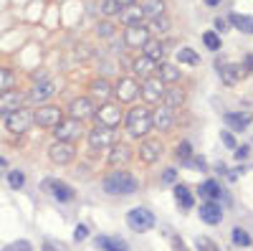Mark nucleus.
<instances>
[{"label":"nucleus","instance_id":"nucleus-20","mask_svg":"<svg viewBox=\"0 0 253 251\" xmlns=\"http://www.w3.org/2000/svg\"><path fill=\"white\" fill-rule=\"evenodd\" d=\"M132 160V148L129 145H124V142H114L112 148H109V165L117 167V165H126Z\"/></svg>","mask_w":253,"mask_h":251},{"label":"nucleus","instance_id":"nucleus-16","mask_svg":"<svg viewBox=\"0 0 253 251\" xmlns=\"http://www.w3.org/2000/svg\"><path fill=\"white\" fill-rule=\"evenodd\" d=\"M53 94H56V84L48 81V79H43V81L33 84V89L28 92V99H31L33 104H46Z\"/></svg>","mask_w":253,"mask_h":251},{"label":"nucleus","instance_id":"nucleus-2","mask_svg":"<svg viewBox=\"0 0 253 251\" xmlns=\"http://www.w3.org/2000/svg\"><path fill=\"white\" fill-rule=\"evenodd\" d=\"M137 188H139L137 178L126 170H117L104 180V193L107 196H132L137 193Z\"/></svg>","mask_w":253,"mask_h":251},{"label":"nucleus","instance_id":"nucleus-37","mask_svg":"<svg viewBox=\"0 0 253 251\" xmlns=\"http://www.w3.org/2000/svg\"><path fill=\"white\" fill-rule=\"evenodd\" d=\"M230 239H233V244H236V246H241V249L251 246V234L246 231V228H241V226L230 231Z\"/></svg>","mask_w":253,"mask_h":251},{"label":"nucleus","instance_id":"nucleus-30","mask_svg":"<svg viewBox=\"0 0 253 251\" xmlns=\"http://www.w3.org/2000/svg\"><path fill=\"white\" fill-rule=\"evenodd\" d=\"M119 18H122V23H124V26H137V23H144V15H142L139 3H137V5H129V8H124V10L119 13Z\"/></svg>","mask_w":253,"mask_h":251},{"label":"nucleus","instance_id":"nucleus-12","mask_svg":"<svg viewBox=\"0 0 253 251\" xmlns=\"http://www.w3.org/2000/svg\"><path fill=\"white\" fill-rule=\"evenodd\" d=\"M76 157V148L71 142H53L51 148H48V160L53 162V165H69L71 160Z\"/></svg>","mask_w":253,"mask_h":251},{"label":"nucleus","instance_id":"nucleus-5","mask_svg":"<svg viewBox=\"0 0 253 251\" xmlns=\"http://www.w3.org/2000/svg\"><path fill=\"white\" fill-rule=\"evenodd\" d=\"M33 124H36V122H33V112L26 109V107H20V109H15V112L5 119V130H8L10 135H26Z\"/></svg>","mask_w":253,"mask_h":251},{"label":"nucleus","instance_id":"nucleus-43","mask_svg":"<svg viewBox=\"0 0 253 251\" xmlns=\"http://www.w3.org/2000/svg\"><path fill=\"white\" fill-rule=\"evenodd\" d=\"M96 36H101V38H112V36H114V23H109V20L99 23V26H96Z\"/></svg>","mask_w":253,"mask_h":251},{"label":"nucleus","instance_id":"nucleus-15","mask_svg":"<svg viewBox=\"0 0 253 251\" xmlns=\"http://www.w3.org/2000/svg\"><path fill=\"white\" fill-rule=\"evenodd\" d=\"M167 51H170V44H167V41H162V38H150V41L144 44V49H142V56H147V58H152L155 64H160V61H165Z\"/></svg>","mask_w":253,"mask_h":251},{"label":"nucleus","instance_id":"nucleus-52","mask_svg":"<svg viewBox=\"0 0 253 251\" xmlns=\"http://www.w3.org/2000/svg\"><path fill=\"white\" fill-rule=\"evenodd\" d=\"M5 167H8V160H5L3 155H0V170H5Z\"/></svg>","mask_w":253,"mask_h":251},{"label":"nucleus","instance_id":"nucleus-7","mask_svg":"<svg viewBox=\"0 0 253 251\" xmlns=\"http://www.w3.org/2000/svg\"><path fill=\"white\" fill-rule=\"evenodd\" d=\"M61 119H63V112H61V107H56V104H41V107L33 112V122L43 130H53Z\"/></svg>","mask_w":253,"mask_h":251},{"label":"nucleus","instance_id":"nucleus-34","mask_svg":"<svg viewBox=\"0 0 253 251\" xmlns=\"http://www.w3.org/2000/svg\"><path fill=\"white\" fill-rule=\"evenodd\" d=\"M177 61L180 64H187V66H198L200 64V56L193 51V49H187V46H182V49H177Z\"/></svg>","mask_w":253,"mask_h":251},{"label":"nucleus","instance_id":"nucleus-28","mask_svg":"<svg viewBox=\"0 0 253 251\" xmlns=\"http://www.w3.org/2000/svg\"><path fill=\"white\" fill-rule=\"evenodd\" d=\"M218 74L225 84H238V79L246 71H243V66H236V64H223V66H218Z\"/></svg>","mask_w":253,"mask_h":251},{"label":"nucleus","instance_id":"nucleus-18","mask_svg":"<svg viewBox=\"0 0 253 251\" xmlns=\"http://www.w3.org/2000/svg\"><path fill=\"white\" fill-rule=\"evenodd\" d=\"M43 188L56 198V201H61V203H69V201H74V188L69 185V183H61V180H53V178H48L46 183H43Z\"/></svg>","mask_w":253,"mask_h":251},{"label":"nucleus","instance_id":"nucleus-8","mask_svg":"<svg viewBox=\"0 0 253 251\" xmlns=\"http://www.w3.org/2000/svg\"><path fill=\"white\" fill-rule=\"evenodd\" d=\"M150 28L147 23H137V26H124V46L126 49H144V44L150 41Z\"/></svg>","mask_w":253,"mask_h":251},{"label":"nucleus","instance_id":"nucleus-17","mask_svg":"<svg viewBox=\"0 0 253 251\" xmlns=\"http://www.w3.org/2000/svg\"><path fill=\"white\" fill-rule=\"evenodd\" d=\"M162 142L160 140H142V145H139V150H137V155H139V160L142 162H157L160 160V155H162Z\"/></svg>","mask_w":253,"mask_h":251},{"label":"nucleus","instance_id":"nucleus-23","mask_svg":"<svg viewBox=\"0 0 253 251\" xmlns=\"http://www.w3.org/2000/svg\"><path fill=\"white\" fill-rule=\"evenodd\" d=\"M200 218H203L205 223H210V226H218V223L223 221V208H220L215 201H208V203H203V208H200Z\"/></svg>","mask_w":253,"mask_h":251},{"label":"nucleus","instance_id":"nucleus-29","mask_svg":"<svg viewBox=\"0 0 253 251\" xmlns=\"http://www.w3.org/2000/svg\"><path fill=\"white\" fill-rule=\"evenodd\" d=\"M147 28H150V36H165V33H170L172 28V20L167 18V15H160V18H152L150 23H147Z\"/></svg>","mask_w":253,"mask_h":251},{"label":"nucleus","instance_id":"nucleus-21","mask_svg":"<svg viewBox=\"0 0 253 251\" xmlns=\"http://www.w3.org/2000/svg\"><path fill=\"white\" fill-rule=\"evenodd\" d=\"M155 71H157V79H160L162 84H177L180 76H182V71H180L175 64H170V61H160Z\"/></svg>","mask_w":253,"mask_h":251},{"label":"nucleus","instance_id":"nucleus-50","mask_svg":"<svg viewBox=\"0 0 253 251\" xmlns=\"http://www.w3.org/2000/svg\"><path fill=\"white\" fill-rule=\"evenodd\" d=\"M215 28H218L220 33H225V31H228V23H225L223 18H218V20H215Z\"/></svg>","mask_w":253,"mask_h":251},{"label":"nucleus","instance_id":"nucleus-1","mask_svg":"<svg viewBox=\"0 0 253 251\" xmlns=\"http://www.w3.org/2000/svg\"><path fill=\"white\" fill-rule=\"evenodd\" d=\"M124 127H126V135L129 137L144 140L147 135L152 132V109H147V107L129 109L124 114Z\"/></svg>","mask_w":253,"mask_h":251},{"label":"nucleus","instance_id":"nucleus-46","mask_svg":"<svg viewBox=\"0 0 253 251\" xmlns=\"http://www.w3.org/2000/svg\"><path fill=\"white\" fill-rule=\"evenodd\" d=\"M220 137H223V142L228 145V148H236V140H233V135H230V132H223Z\"/></svg>","mask_w":253,"mask_h":251},{"label":"nucleus","instance_id":"nucleus-49","mask_svg":"<svg viewBox=\"0 0 253 251\" xmlns=\"http://www.w3.org/2000/svg\"><path fill=\"white\" fill-rule=\"evenodd\" d=\"M162 180H165V183H175V170H172V167H170V170H165Z\"/></svg>","mask_w":253,"mask_h":251},{"label":"nucleus","instance_id":"nucleus-6","mask_svg":"<svg viewBox=\"0 0 253 251\" xmlns=\"http://www.w3.org/2000/svg\"><path fill=\"white\" fill-rule=\"evenodd\" d=\"M96 101L91 99V97H76L69 107H66V112H69V117L71 119H79V122H86V119H94V114H96Z\"/></svg>","mask_w":253,"mask_h":251},{"label":"nucleus","instance_id":"nucleus-35","mask_svg":"<svg viewBox=\"0 0 253 251\" xmlns=\"http://www.w3.org/2000/svg\"><path fill=\"white\" fill-rule=\"evenodd\" d=\"M172 193H175V201H177L180 205L193 208L195 201H193V193H190V188H187V185H175V191H172Z\"/></svg>","mask_w":253,"mask_h":251},{"label":"nucleus","instance_id":"nucleus-51","mask_svg":"<svg viewBox=\"0 0 253 251\" xmlns=\"http://www.w3.org/2000/svg\"><path fill=\"white\" fill-rule=\"evenodd\" d=\"M122 8H129V5H137V0H117Z\"/></svg>","mask_w":253,"mask_h":251},{"label":"nucleus","instance_id":"nucleus-38","mask_svg":"<svg viewBox=\"0 0 253 251\" xmlns=\"http://www.w3.org/2000/svg\"><path fill=\"white\" fill-rule=\"evenodd\" d=\"M124 8L117 3V0H101V15H107V18H114L119 15Z\"/></svg>","mask_w":253,"mask_h":251},{"label":"nucleus","instance_id":"nucleus-19","mask_svg":"<svg viewBox=\"0 0 253 251\" xmlns=\"http://www.w3.org/2000/svg\"><path fill=\"white\" fill-rule=\"evenodd\" d=\"M175 124V117H172V109L167 107H160L152 112V130H160V132H170Z\"/></svg>","mask_w":253,"mask_h":251},{"label":"nucleus","instance_id":"nucleus-9","mask_svg":"<svg viewBox=\"0 0 253 251\" xmlns=\"http://www.w3.org/2000/svg\"><path fill=\"white\" fill-rule=\"evenodd\" d=\"M126 223H129L132 231H150L155 226V216L152 211H147V208H132L129 213H126Z\"/></svg>","mask_w":253,"mask_h":251},{"label":"nucleus","instance_id":"nucleus-3","mask_svg":"<svg viewBox=\"0 0 253 251\" xmlns=\"http://www.w3.org/2000/svg\"><path fill=\"white\" fill-rule=\"evenodd\" d=\"M94 119H96V124L99 127H107V130H117L119 124L124 122V112H122V107L119 104H101V107L96 109V114H94Z\"/></svg>","mask_w":253,"mask_h":251},{"label":"nucleus","instance_id":"nucleus-31","mask_svg":"<svg viewBox=\"0 0 253 251\" xmlns=\"http://www.w3.org/2000/svg\"><path fill=\"white\" fill-rule=\"evenodd\" d=\"M228 23H233L238 31L243 33H253V18L251 15H241V13H230L228 15Z\"/></svg>","mask_w":253,"mask_h":251},{"label":"nucleus","instance_id":"nucleus-13","mask_svg":"<svg viewBox=\"0 0 253 251\" xmlns=\"http://www.w3.org/2000/svg\"><path fill=\"white\" fill-rule=\"evenodd\" d=\"M23 99H26V97L20 94V92H15V89L0 94V119H8L15 109L23 107Z\"/></svg>","mask_w":253,"mask_h":251},{"label":"nucleus","instance_id":"nucleus-4","mask_svg":"<svg viewBox=\"0 0 253 251\" xmlns=\"http://www.w3.org/2000/svg\"><path fill=\"white\" fill-rule=\"evenodd\" d=\"M81 132H84V122L71 119V117H63L56 127H53V137H56L58 142H71V145L81 137Z\"/></svg>","mask_w":253,"mask_h":251},{"label":"nucleus","instance_id":"nucleus-42","mask_svg":"<svg viewBox=\"0 0 253 251\" xmlns=\"http://www.w3.org/2000/svg\"><path fill=\"white\" fill-rule=\"evenodd\" d=\"M195 246H198V251H220L218 244L210 241L208 236H198V239H195Z\"/></svg>","mask_w":253,"mask_h":251},{"label":"nucleus","instance_id":"nucleus-47","mask_svg":"<svg viewBox=\"0 0 253 251\" xmlns=\"http://www.w3.org/2000/svg\"><path fill=\"white\" fill-rule=\"evenodd\" d=\"M248 157V148L243 145V148H236V160H246Z\"/></svg>","mask_w":253,"mask_h":251},{"label":"nucleus","instance_id":"nucleus-27","mask_svg":"<svg viewBox=\"0 0 253 251\" xmlns=\"http://www.w3.org/2000/svg\"><path fill=\"white\" fill-rule=\"evenodd\" d=\"M155 69H157V64H155L152 58H147V56L134 58V64H132V71H134L137 76H142V79H150Z\"/></svg>","mask_w":253,"mask_h":251},{"label":"nucleus","instance_id":"nucleus-39","mask_svg":"<svg viewBox=\"0 0 253 251\" xmlns=\"http://www.w3.org/2000/svg\"><path fill=\"white\" fill-rule=\"evenodd\" d=\"M8 183H10L13 191H20V188L26 185V175L20 173V170H10V173H8Z\"/></svg>","mask_w":253,"mask_h":251},{"label":"nucleus","instance_id":"nucleus-48","mask_svg":"<svg viewBox=\"0 0 253 251\" xmlns=\"http://www.w3.org/2000/svg\"><path fill=\"white\" fill-rule=\"evenodd\" d=\"M241 66H243V71H253V56H246Z\"/></svg>","mask_w":253,"mask_h":251},{"label":"nucleus","instance_id":"nucleus-14","mask_svg":"<svg viewBox=\"0 0 253 251\" xmlns=\"http://www.w3.org/2000/svg\"><path fill=\"white\" fill-rule=\"evenodd\" d=\"M114 145V130H107V127H96L89 130V148L91 150H107Z\"/></svg>","mask_w":253,"mask_h":251},{"label":"nucleus","instance_id":"nucleus-24","mask_svg":"<svg viewBox=\"0 0 253 251\" xmlns=\"http://www.w3.org/2000/svg\"><path fill=\"white\" fill-rule=\"evenodd\" d=\"M185 104V89H165V97H162V107H167V109H180Z\"/></svg>","mask_w":253,"mask_h":251},{"label":"nucleus","instance_id":"nucleus-32","mask_svg":"<svg viewBox=\"0 0 253 251\" xmlns=\"http://www.w3.org/2000/svg\"><path fill=\"white\" fill-rule=\"evenodd\" d=\"M198 193H200V196H205V198H210V201H218L223 191H220L218 180H205V183L198 188Z\"/></svg>","mask_w":253,"mask_h":251},{"label":"nucleus","instance_id":"nucleus-33","mask_svg":"<svg viewBox=\"0 0 253 251\" xmlns=\"http://www.w3.org/2000/svg\"><path fill=\"white\" fill-rule=\"evenodd\" d=\"M96 246L104 249V251H126V244H124V241L109 239V236H99V239H96Z\"/></svg>","mask_w":253,"mask_h":251},{"label":"nucleus","instance_id":"nucleus-22","mask_svg":"<svg viewBox=\"0 0 253 251\" xmlns=\"http://www.w3.org/2000/svg\"><path fill=\"white\" fill-rule=\"evenodd\" d=\"M89 94H91V99H101V101H107L112 94H114V89H112V84L104 79V76H96L91 84H89Z\"/></svg>","mask_w":253,"mask_h":251},{"label":"nucleus","instance_id":"nucleus-11","mask_svg":"<svg viewBox=\"0 0 253 251\" xmlns=\"http://www.w3.org/2000/svg\"><path fill=\"white\" fill-rule=\"evenodd\" d=\"M114 97L119 99V104H129L139 97V84L132 76H122L114 87Z\"/></svg>","mask_w":253,"mask_h":251},{"label":"nucleus","instance_id":"nucleus-25","mask_svg":"<svg viewBox=\"0 0 253 251\" xmlns=\"http://www.w3.org/2000/svg\"><path fill=\"white\" fill-rule=\"evenodd\" d=\"M139 8H142L144 20H152V18L165 15V0H142Z\"/></svg>","mask_w":253,"mask_h":251},{"label":"nucleus","instance_id":"nucleus-45","mask_svg":"<svg viewBox=\"0 0 253 251\" xmlns=\"http://www.w3.org/2000/svg\"><path fill=\"white\" fill-rule=\"evenodd\" d=\"M86 236H89V228L84 226V223H79V226H76V234H74V239H76V241H84Z\"/></svg>","mask_w":253,"mask_h":251},{"label":"nucleus","instance_id":"nucleus-41","mask_svg":"<svg viewBox=\"0 0 253 251\" xmlns=\"http://www.w3.org/2000/svg\"><path fill=\"white\" fill-rule=\"evenodd\" d=\"M203 44H205L210 51H218V49H220V38H218L213 31H205V33H203Z\"/></svg>","mask_w":253,"mask_h":251},{"label":"nucleus","instance_id":"nucleus-36","mask_svg":"<svg viewBox=\"0 0 253 251\" xmlns=\"http://www.w3.org/2000/svg\"><path fill=\"white\" fill-rule=\"evenodd\" d=\"M15 87V74L5 66H0V94L3 92H10Z\"/></svg>","mask_w":253,"mask_h":251},{"label":"nucleus","instance_id":"nucleus-40","mask_svg":"<svg viewBox=\"0 0 253 251\" xmlns=\"http://www.w3.org/2000/svg\"><path fill=\"white\" fill-rule=\"evenodd\" d=\"M175 155H177V160H185V162H187L190 157H193V145H190L187 140L180 142V145H177V150H175Z\"/></svg>","mask_w":253,"mask_h":251},{"label":"nucleus","instance_id":"nucleus-53","mask_svg":"<svg viewBox=\"0 0 253 251\" xmlns=\"http://www.w3.org/2000/svg\"><path fill=\"white\" fill-rule=\"evenodd\" d=\"M205 3H208V5H218V0H205Z\"/></svg>","mask_w":253,"mask_h":251},{"label":"nucleus","instance_id":"nucleus-10","mask_svg":"<svg viewBox=\"0 0 253 251\" xmlns=\"http://www.w3.org/2000/svg\"><path fill=\"white\" fill-rule=\"evenodd\" d=\"M139 94H142V99H144L147 104H157V101H162V97H165V84H162L157 76L142 79Z\"/></svg>","mask_w":253,"mask_h":251},{"label":"nucleus","instance_id":"nucleus-44","mask_svg":"<svg viewBox=\"0 0 253 251\" xmlns=\"http://www.w3.org/2000/svg\"><path fill=\"white\" fill-rule=\"evenodd\" d=\"M3 251H33V246H31V241H13Z\"/></svg>","mask_w":253,"mask_h":251},{"label":"nucleus","instance_id":"nucleus-26","mask_svg":"<svg viewBox=\"0 0 253 251\" xmlns=\"http://www.w3.org/2000/svg\"><path fill=\"white\" fill-rule=\"evenodd\" d=\"M228 124H230V130H236V132H241L243 127H248L251 124V119H253V114H248V112H228L225 117H223Z\"/></svg>","mask_w":253,"mask_h":251}]
</instances>
